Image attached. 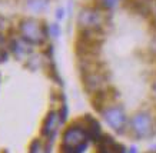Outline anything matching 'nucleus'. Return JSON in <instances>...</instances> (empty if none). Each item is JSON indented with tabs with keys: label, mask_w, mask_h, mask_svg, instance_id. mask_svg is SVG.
I'll return each mask as SVG.
<instances>
[{
	"label": "nucleus",
	"mask_w": 156,
	"mask_h": 153,
	"mask_svg": "<svg viewBox=\"0 0 156 153\" xmlns=\"http://www.w3.org/2000/svg\"><path fill=\"white\" fill-rule=\"evenodd\" d=\"M17 33L30 46H42L49 39V24L36 17H23L17 24Z\"/></svg>",
	"instance_id": "nucleus-1"
},
{
	"label": "nucleus",
	"mask_w": 156,
	"mask_h": 153,
	"mask_svg": "<svg viewBox=\"0 0 156 153\" xmlns=\"http://www.w3.org/2000/svg\"><path fill=\"white\" fill-rule=\"evenodd\" d=\"M90 137L79 124L73 123L65 129L62 136L60 152L62 153H83L87 149Z\"/></svg>",
	"instance_id": "nucleus-2"
},
{
	"label": "nucleus",
	"mask_w": 156,
	"mask_h": 153,
	"mask_svg": "<svg viewBox=\"0 0 156 153\" xmlns=\"http://www.w3.org/2000/svg\"><path fill=\"white\" fill-rule=\"evenodd\" d=\"M105 24H106V19L103 16V10L98 7H85L80 10V13L77 16L79 32L103 33Z\"/></svg>",
	"instance_id": "nucleus-3"
},
{
	"label": "nucleus",
	"mask_w": 156,
	"mask_h": 153,
	"mask_svg": "<svg viewBox=\"0 0 156 153\" xmlns=\"http://www.w3.org/2000/svg\"><path fill=\"white\" fill-rule=\"evenodd\" d=\"M155 119L147 110H139L129 120L130 133L136 139H149L155 134Z\"/></svg>",
	"instance_id": "nucleus-4"
},
{
	"label": "nucleus",
	"mask_w": 156,
	"mask_h": 153,
	"mask_svg": "<svg viewBox=\"0 0 156 153\" xmlns=\"http://www.w3.org/2000/svg\"><path fill=\"white\" fill-rule=\"evenodd\" d=\"M102 115H103L105 122H106L116 133H119V134L125 133L126 127L129 126V122H128V116H126V113H125V110H123L122 106H119V105L108 106V107L102 112Z\"/></svg>",
	"instance_id": "nucleus-5"
},
{
	"label": "nucleus",
	"mask_w": 156,
	"mask_h": 153,
	"mask_svg": "<svg viewBox=\"0 0 156 153\" xmlns=\"http://www.w3.org/2000/svg\"><path fill=\"white\" fill-rule=\"evenodd\" d=\"M62 123H63V122H62V117L57 110H50V112H48L46 117L43 119L42 127H40L42 137H44L46 140H49V142H52L53 137L56 136L57 130H59Z\"/></svg>",
	"instance_id": "nucleus-6"
},
{
	"label": "nucleus",
	"mask_w": 156,
	"mask_h": 153,
	"mask_svg": "<svg viewBox=\"0 0 156 153\" xmlns=\"http://www.w3.org/2000/svg\"><path fill=\"white\" fill-rule=\"evenodd\" d=\"M76 123L79 124L82 129L87 133V136L90 137V140H95V142H98V140L100 139V136L103 134V133H102V129H100L99 122H98V120H96L92 115L82 116L79 120H76Z\"/></svg>",
	"instance_id": "nucleus-7"
},
{
	"label": "nucleus",
	"mask_w": 156,
	"mask_h": 153,
	"mask_svg": "<svg viewBox=\"0 0 156 153\" xmlns=\"http://www.w3.org/2000/svg\"><path fill=\"white\" fill-rule=\"evenodd\" d=\"M96 143V153H126L125 146L118 143L110 134H102Z\"/></svg>",
	"instance_id": "nucleus-8"
},
{
	"label": "nucleus",
	"mask_w": 156,
	"mask_h": 153,
	"mask_svg": "<svg viewBox=\"0 0 156 153\" xmlns=\"http://www.w3.org/2000/svg\"><path fill=\"white\" fill-rule=\"evenodd\" d=\"M7 46H9V52L19 60L23 57H27L32 53V46L27 44L24 40H22L19 36H14V37L12 36L7 39Z\"/></svg>",
	"instance_id": "nucleus-9"
},
{
	"label": "nucleus",
	"mask_w": 156,
	"mask_h": 153,
	"mask_svg": "<svg viewBox=\"0 0 156 153\" xmlns=\"http://www.w3.org/2000/svg\"><path fill=\"white\" fill-rule=\"evenodd\" d=\"M152 5H153V0H128L129 9L143 16L151 15Z\"/></svg>",
	"instance_id": "nucleus-10"
},
{
	"label": "nucleus",
	"mask_w": 156,
	"mask_h": 153,
	"mask_svg": "<svg viewBox=\"0 0 156 153\" xmlns=\"http://www.w3.org/2000/svg\"><path fill=\"white\" fill-rule=\"evenodd\" d=\"M50 148H48L46 144L43 143L42 139H33L30 144H29V153H50L49 150Z\"/></svg>",
	"instance_id": "nucleus-11"
},
{
	"label": "nucleus",
	"mask_w": 156,
	"mask_h": 153,
	"mask_svg": "<svg viewBox=\"0 0 156 153\" xmlns=\"http://www.w3.org/2000/svg\"><path fill=\"white\" fill-rule=\"evenodd\" d=\"M26 5L32 12H43V10L48 9L49 6V0H26Z\"/></svg>",
	"instance_id": "nucleus-12"
},
{
	"label": "nucleus",
	"mask_w": 156,
	"mask_h": 153,
	"mask_svg": "<svg viewBox=\"0 0 156 153\" xmlns=\"http://www.w3.org/2000/svg\"><path fill=\"white\" fill-rule=\"evenodd\" d=\"M9 46H7V39L0 33V63H3L9 57Z\"/></svg>",
	"instance_id": "nucleus-13"
},
{
	"label": "nucleus",
	"mask_w": 156,
	"mask_h": 153,
	"mask_svg": "<svg viewBox=\"0 0 156 153\" xmlns=\"http://www.w3.org/2000/svg\"><path fill=\"white\" fill-rule=\"evenodd\" d=\"M120 0H96V7L100 10H112L119 5Z\"/></svg>",
	"instance_id": "nucleus-14"
},
{
	"label": "nucleus",
	"mask_w": 156,
	"mask_h": 153,
	"mask_svg": "<svg viewBox=\"0 0 156 153\" xmlns=\"http://www.w3.org/2000/svg\"><path fill=\"white\" fill-rule=\"evenodd\" d=\"M49 34L53 36V37H59L60 36V26L57 23L49 24Z\"/></svg>",
	"instance_id": "nucleus-15"
},
{
	"label": "nucleus",
	"mask_w": 156,
	"mask_h": 153,
	"mask_svg": "<svg viewBox=\"0 0 156 153\" xmlns=\"http://www.w3.org/2000/svg\"><path fill=\"white\" fill-rule=\"evenodd\" d=\"M151 15H152V19H153V23H155V26H156V0H153V5H152V12H151Z\"/></svg>",
	"instance_id": "nucleus-16"
},
{
	"label": "nucleus",
	"mask_w": 156,
	"mask_h": 153,
	"mask_svg": "<svg viewBox=\"0 0 156 153\" xmlns=\"http://www.w3.org/2000/svg\"><path fill=\"white\" fill-rule=\"evenodd\" d=\"M6 24H7V20H6V17L0 15V33H2V30L6 27Z\"/></svg>",
	"instance_id": "nucleus-17"
},
{
	"label": "nucleus",
	"mask_w": 156,
	"mask_h": 153,
	"mask_svg": "<svg viewBox=\"0 0 156 153\" xmlns=\"http://www.w3.org/2000/svg\"><path fill=\"white\" fill-rule=\"evenodd\" d=\"M63 16H65V10L62 9V7H60V9H57V12H56V19L57 20H62V19H63Z\"/></svg>",
	"instance_id": "nucleus-18"
},
{
	"label": "nucleus",
	"mask_w": 156,
	"mask_h": 153,
	"mask_svg": "<svg viewBox=\"0 0 156 153\" xmlns=\"http://www.w3.org/2000/svg\"><path fill=\"white\" fill-rule=\"evenodd\" d=\"M129 153H137V152H136V148H130V150H129Z\"/></svg>",
	"instance_id": "nucleus-19"
},
{
	"label": "nucleus",
	"mask_w": 156,
	"mask_h": 153,
	"mask_svg": "<svg viewBox=\"0 0 156 153\" xmlns=\"http://www.w3.org/2000/svg\"><path fill=\"white\" fill-rule=\"evenodd\" d=\"M153 92H155V95H156V82L153 83Z\"/></svg>",
	"instance_id": "nucleus-20"
},
{
	"label": "nucleus",
	"mask_w": 156,
	"mask_h": 153,
	"mask_svg": "<svg viewBox=\"0 0 156 153\" xmlns=\"http://www.w3.org/2000/svg\"><path fill=\"white\" fill-rule=\"evenodd\" d=\"M2 153H9V152H7V150H3V152H2Z\"/></svg>",
	"instance_id": "nucleus-21"
},
{
	"label": "nucleus",
	"mask_w": 156,
	"mask_h": 153,
	"mask_svg": "<svg viewBox=\"0 0 156 153\" xmlns=\"http://www.w3.org/2000/svg\"><path fill=\"white\" fill-rule=\"evenodd\" d=\"M147 153H156V152H147Z\"/></svg>",
	"instance_id": "nucleus-22"
}]
</instances>
